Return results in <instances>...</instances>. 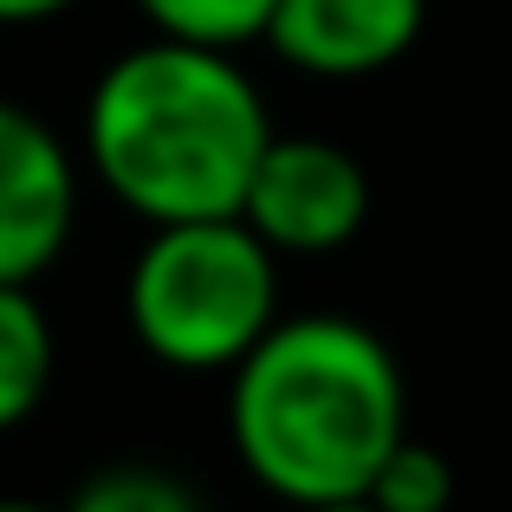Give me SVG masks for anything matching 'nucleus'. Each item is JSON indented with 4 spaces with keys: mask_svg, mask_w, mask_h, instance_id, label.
Masks as SVG:
<instances>
[{
    "mask_svg": "<svg viewBox=\"0 0 512 512\" xmlns=\"http://www.w3.org/2000/svg\"><path fill=\"white\" fill-rule=\"evenodd\" d=\"M150 20V33L163 39H188V46H247L266 33L273 0H130Z\"/></svg>",
    "mask_w": 512,
    "mask_h": 512,
    "instance_id": "9",
    "label": "nucleus"
},
{
    "mask_svg": "<svg viewBox=\"0 0 512 512\" xmlns=\"http://www.w3.org/2000/svg\"><path fill=\"white\" fill-rule=\"evenodd\" d=\"M428 26V0H273L266 52L312 78H370L409 59Z\"/></svg>",
    "mask_w": 512,
    "mask_h": 512,
    "instance_id": "6",
    "label": "nucleus"
},
{
    "mask_svg": "<svg viewBox=\"0 0 512 512\" xmlns=\"http://www.w3.org/2000/svg\"><path fill=\"white\" fill-rule=\"evenodd\" d=\"M124 318L163 370L227 376L279 318V253L240 214L163 221L124 273Z\"/></svg>",
    "mask_w": 512,
    "mask_h": 512,
    "instance_id": "3",
    "label": "nucleus"
},
{
    "mask_svg": "<svg viewBox=\"0 0 512 512\" xmlns=\"http://www.w3.org/2000/svg\"><path fill=\"white\" fill-rule=\"evenodd\" d=\"M402 435V363L357 318H273V331L227 370V441L240 467L286 506L363 500Z\"/></svg>",
    "mask_w": 512,
    "mask_h": 512,
    "instance_id": "1",
    "label": "nucleus"
},
{
    "mask_svg": "<svg viewBox=\"0 0 512 512\" xmlns=\"http://www.w3.org/2000/svg\"><path fill=\"white\" fill-rule=\"evenodd\" d=\"M292 512H376L370 500H325V506H292Z\"/></svg>",
    "mask_w": 512,
    "mask_h": 512,
    "instance_id": "12",
    "label": "nucleus"
},
{
    "mask_svg": "<svg viewBox=\"0 0 512 512\" xmlns=\"http://www.w3.org/2000/svg\"><path fill=\"white\" fill-rule=\"evenodd\" d=\"M266 137V98L227 46L150 33L143 46L117 52L85 98L91 175L150 227L240 214Z\"/></svg>",
    "mask_w": 512,
    "mask_h": 512,
    "instance_id": "2",
    "label": "nucleus"
},
{
    "mask_svg": "<svg viewBox=\"0 0 512 512\" xmlns=\"http://www.w3.org/2000/svg\"><path fill=\"white\" fill-rule=\"evenodd\" d=\"M72 7L78 0H0V26H39V20H59Z\"/></svg>",
    "mask_w": 512,
    "mask_h": 512,
    "instance_id": "11",
    "label": "nucleus"
},
{
    "mask_svg": "<svg viewBox=\"0 0 512 512\" xmlns=\"http://www.w3.org/2000/svg\"><path fill=\"white\" fill-rule=\"evenodd\" d=\"M52 370H59V338L46 305L33 299V286H0V435L46 409Z\"/></svg>",
    "mask_w": 512,
    "mask_h": 512,
    "instance_id": "7",
    "label": "nucleus"
},
{
    "mask_svg": "<svg viewBox=\"0 0 512 512\" xmlns=\"http://www.w3.org/2000/svg\"><path fill=\"white\" fill-rule=\"evenodd\" d=\"M65 512H208L201 493L182 474L156 461H111L98 474L78 480V493L65 500Z\"/></svg>",
    "mask_w": 512,
    "mask_h": 512,
    "instance_id": "8",
    "label": "nucleus"
},
{
    "mask_svg": "<svg viewBox=\"0 0 512 512\" xmlns=\"http://www.w3.org/2000/svg\"><path fill=\"white\" fill-rule=\"evenodd\" d=\"M363 500H370L376 512H448L454 506V467H448L441 448L402 435L396 448L383 454V467L370 474Z\"/></svg>",
    "mask_w": 512,
    "mask_h": 512,
    "instance_id": "10",
    "label": "nucleus"
},
{
    "mask_svg": "<svg viewBox=\"0 0 512 512\" xmlns=\"http://www.w3.org/2000/svg\"><path fill=\"white\" fill-rule=\"evenodd\" d=\"M240 221L266 240V247L286 260H318V253H338L363 234L370 221V175L363 163L331 137H266L260 163L247 175V195H240Z\"/></svg>",
    "mask_w": 512,
    "mask_h": 512,
    "instance_id": "4",
    "label": "nucleus"
},
{
    "mask_svg": "<svg viewBox=\"0 0 512 512\" xmlns=\"http://www.w3.org/2000/svg\"><path fill=\"white\" fill-rule=\"evenodd\" d=\"M78 221V163L26 104L0 98V286H33Z\"/></svg>",
    "mask_w": 512,
    "mask_h": 512,
    "instance_id": "5",
    "label": "nucleus"
},
{
    "mask_svg": "<svg viewBox=\"0 0 512 512\" xmlns=\"http://www.w3.org/2000/svg\"><path fill=\"white\" fill-rule=\"evenodd\" d=\"M0 512H65V506H39V500H0Z\"/></svg>",
    "mask_w": 512,
    "mask_h": 512,
    "instance_id": "13",
    "label": "nucleus"
}]
</instances>
